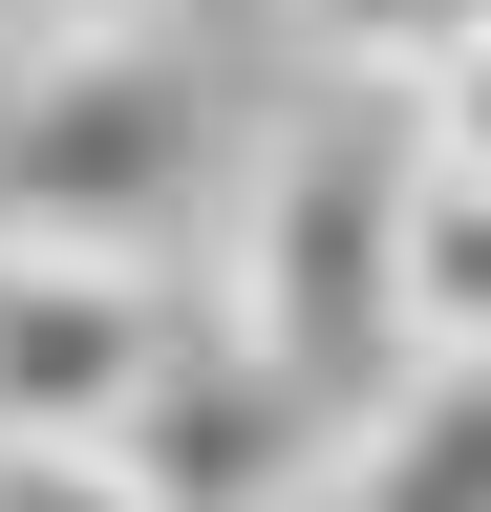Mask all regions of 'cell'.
<instances>
[{"instance_id": "obj_1", "label": "cell", "mask_w": 491, "mask_h": 512, "mask_svg": "<svg viewBox=\"0 0 491 512\" xmlns=\"http://www.w3.org/2000/svg\"><path fill=\"white\" fill-rule=\"evenodd\" d=\"M235 192H257V128L193 86V43L150 22H65L0 64V235L43 256H235Z\"/></svg>"}, {"instance_id": "obj_2", "label": "cell", "mask_w": 491, "mask_h": 512, "mask_svg": "<svg viewBox=\"0 0 491 512\" xmlns=\"http://www.w3.org/2000/svg\"><path fill=\"white\" fill-rule=\"evenodd\" d=\"M406 192H427V107L299 86V128H257V192H235V256H214V299L342 427L406 384Z\"/></svg>"}, {"instance_id": "obj_3", "label": "cell", "mask_w": 491, "mask_h": 512, "mask_svg": "<svg viewBox=\"0 0 491 512\" xmlns=\"http://www.w3.org/2000/svg\"><path fill=\"white\" fill-rule=\"evenodd\" d=\"M171 342H193V278L0 235V448H129L150 384H171Z\"/></svg>"}, {"instance_id": "obj_4", "label": "cell", "mask_w": 491, "mask_h": 512, "mask_svg": "<svg viewBox=\"0 0 491 512\" xmlns=\"http://www.w3.org/2000/svg\"><path fill=\"white\" fill-rule=\"evenodd\" d=\"M321 512H491V363H406L385 406L342 427Z\"/></svg>"}, {"instance_id": "obj_5", "label": "cell", "mask_w": 491, "mask_h": 512, "mask_svg": "<svg viewBox=\"0 0 491 512\" xmlns=\"http://www.w3.org/2000/svg\"><path fill=\"white\" fill-rule=\"evenodd\" d=\"M278 22H299V64L363 86V107H427L449 64H491V0H278Z\"/></svg>"}, {"instance_id": "obj_6", "label": "cell", "mask_w": 491, "mask_h": 512, "mask_svg": "<svg viewBox=\"0 0 491 512\" xmlns=\"http://www.w3.org/2000/svg\"><path fill=\"white\" fill-rule=\"evenodd\" d=\"M406 363H491V171H449V150L406 192Z\"/></svg>"}, {"instance_id": "obj_7", "label": "cell", "mask_w": 491, "mask_h": 512, "mask_svg": "<svg viewBox=\"0 0 491 512\" xmlns=\"http://www.w3.org/2000/svg\"><path fill=\"white\" fill-rule=\"evenodd\" d=\"M0 512H150L129 448H0Z\"/></svg>"}, {"instance_id": "obj_8", "label": "cell", "mask_w": 491, "mask_h": 512, "mask_svg": "<svg viewBox=\"0 0 491 512\" xmlns=\"http://www.w3.org/2000/svg\"><path fill=\"white\" fill-rule=\"evenodd\" d=\"M427 150H449V171H491V64H449V86H427Z\"/></svg>"}]
</instances>
